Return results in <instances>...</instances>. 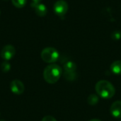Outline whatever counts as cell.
<instances>
[{"label":"cell","instance_id":"1","mask_svg":"<svg viewBox=\"0 0 121 121\" xmlns=\"http://www.w3.org/2000/svg\"><path fill=\"white\" fill-rule=\"evenodd\" d=\"M95 90L97 94L105 99H109L114 96L116 89L114 86L107 80H100L95 86Z\"/></svg>","mask_w":121,"mask_h":121},{"label":"cell","instance_id":"2","mask_svg":"<svg viewBox=\"0 0 121 121\" xmlns=\"http://www.w3.org/2000/svg\"><path fill=\"white\" fill-rule=\"evenodd\" d=\"M62 69L60 66L56 64L48 65L43 71V78L49 84H55L61 77Z\"/></svg>","mask_w":121,"mask_h":121},{"label":"cell","instance_id":"3","mask_svg":"<svg viewBox=\"0 0 121 121\" xmlns=\"http://www.w3.org/2000/svg\"><path fill=\"white\" fill-rule=\"evenodd\" d=\"M40 55L42 60L47 63L55 62L58 60L60 56L58 51L55 48L51 47L44 48L42 50Z\"/></svg>","mask_w":121,"mask_h":121},{"label":"cell","instance_id":"4","mask_svg":"<svg viewBox=\"0 0 121 121\" xmlns=\"http://www.w3.org/2000/svg\"><path fill=\"white\" fill-rule=\"evenodd\" d=\"M68 9V4L65 0H58L54 4L53 6V10L55 13L60 17L64 16L67 13Z\"/></svg>","mask_w":121,"mask_h":121},{"label":"cell","instance_id":"5","mask_svg":"<svg viewBox=\"0 0 121 121\" xmlns=\"http://www.w3.org/2000/svg\"><path fill=\"white\" fill-rule=\"evenodd\" d=\"M15 54H16V49L11 45H5L2 48L1 53H0L1 58L6 61L11 60L14 57Z\"/></svg>","mask_w":121,"mask_h":121},{"label":"cell","instance_id":"6","mask_svg":"<svg viewBox=\"0 0 121 121\" xmlns=\"http://www.w3.org/2000/svg\"><path fill=\"white\" fill-rule=\"evenodd\" d=\"M10 89L13 94L20 95L24 91V84L21 81L18 79H14L11 82Z\"/></svg>","mask_w":121,"mask_h":121},{"label":"cell","instance_id":"7","mask_svg":"<svg viewBox=\"0 0 121 121\" xmlns=\"http://www.w3.org/2000/svg\"><path fill=\"white\" fill-rule=\"evenodd\" d=\"M30 6L35 10V13L40 17H43L47 14L48 12V9L45 6V4L40 3H35V2H32L30 4Z\"/></svg>","mask_w":121,"mask_h":121},{"label":"cell","instance_id":"8","mask_svg":"<svg viewBox=\"0 0 121 121\" xmlns=\"http://www.w3.org/2000/svg\"><path fill=\"white\" fill-rule=\"evenodd\" d=\"M111 114L116 118H121V101H116L110 108Z\"/></svg>","mask_w":121,"mask_h":121},{"label":"cell","instance_id":"9","mask_svg":"<svg viewBox=\"0 0 121 121\" xmlns=\"http://www.w3.org/2000/svg\"><path fill=\"white\" fill-rule=\"evenodd\" d=\"M110 69L113 74L116 75H121V60H116L113 62L110 67Z\"/></svg>","mask_w":121,"mask_h":121},{"label":"cell","instance_id":"10","mask_svg":"<svg viewBox=\"0 0 121 121\" xmlns=\"http://www.w3.org/2000/svg\"><path fill=\"white\" fill-rule=\"evenodd\" d=\"M65 72H75L77 69V65L72 61L67 62L63 66Z\"/></svg>","mask_w":121,"mask_h":121},{"label":"cell","instance_id":"11","mask_svg":"<svg viewBox=\"0 0 121 121\" xmlns=\"http://www.w3.org/2000/svg\"><path fill=\"white\" fill-rule=\"evenodd\" d=\"M99 96L94 94H90L87 98V102L90 106H95L99 103Z\"/></svg>","mask_w":121,"mask_h":121},{"label":"cell","instance_id":"12","mask_svg":"<svg viewBox=\"0 0 121 121\" xmlns=\"http://www.w3.org/2000/svg\"><path fill=\"white\" fill-rule=\"evenodd\" d=\"M63 77L66 80L69 82H72L77 79V74L75 72H65V73L63 74Z\"/></svg>","mask_w":121,"mask_h":121},{"label":"cell","instance_id":"13","mask_svg":"<svg viewBox=\"0 0 121 121\" xmlns=\"http://www.w3.org/2000/svg\"><path fill=\"white\" fill-rule=\"evenodd\" d=\"M13 5L16 8H23L26 6L27 0H11Z\"/></svg>","mask_w":121,"mask_h":121},{"label":"cell","instance_id":"14","mask_svg":"<svg viewBox=\"0 0 121 121\" xmlns=\"http://www.w3.org/2000/svg\"><path fill=\"white\" fill-rule=\"evenodd\" d=\"M1 69L3 72H8L11 69V65L7 61H5L1 64Z\"/></svg>","mask_w":121,"mask_h":121},{"label":"cell","instance_id":"15","mask_svg":"<svg viewBox=\"0 0 121 121\" xmlns=\"http://www.w3.org/2000/svg\"><path fill=\"white\" fill-rule=\"evenodd\" d=\"M111 38L113 40H119L121 38V32L119 30L113 31L111 35Z\"/></svg>","mask_w":121,"mask_h":121},{"label":"cell","instance_id":"16","mask_svg":"<svg viewBox=\"0 0 121 121\" xmlns=\"http://www.w3.org/2000/svg\"><path fill=\"white\" fill-rule=\"evenodd\" d=\"M41 121H57V120L51 116H46L43 117V118Z\"/></svg>","mask_w":121,"mask_h":121},{"label":"cell","instance_id":"17","mask_svg":"<svg viewBox=\"0 0 121 121\" xmlns=\"http://www.w3.org/2000/svg\"><path fill=\"white\" fill-rule=\"evenodd\" d=\"M33 2H35V3H40L42 0H33Z\"/></svg>","mask_w":121,"mask_h":121},{"label":"cell","instance_id":"18","mask_svg":"<svg viewBox=\"0 0 121 121\" xmlns=\"http://www.w3.org/2000/svg\"><path fill=\"white\" fill-rule=\"evenodd\" d=\"M89 121H100V120H99V119H91V120H89Z\"/></svg>","mask_w":121,"mask_h":121},{"label":"cell","instance_id":"19","mask_svg":"<svg viewBox=\"0 0 121 121\" xmlns=\"http://www.w3.org/2000/svg\"><path fill=\"white\" fill-rule=\"evenodd\" d=\"M4 121V120H1V121Z\"/></svg>","mask_w":121,"mask_h":121},{"label":"cell","instance_id":"20","mask_svg":"<svg viewBox=\"0 0 121 121\" xmlns=\"http://www.w3.org/2000/svg\"><path fill=\"white\" fill-rule=\"evenodd\" d=\"M5 1H7V0H5Z\"/></svg>","mask_w":121,"mask_h":121},{"label":"cell","instance_id":"21","mask_svg":"<svg viewBox=\"0 0 121 121\" xmlns=\"http://www.w3.org/2000/svg\"></svg>","mask_w":121,"mask_h":121}]
</instances>
